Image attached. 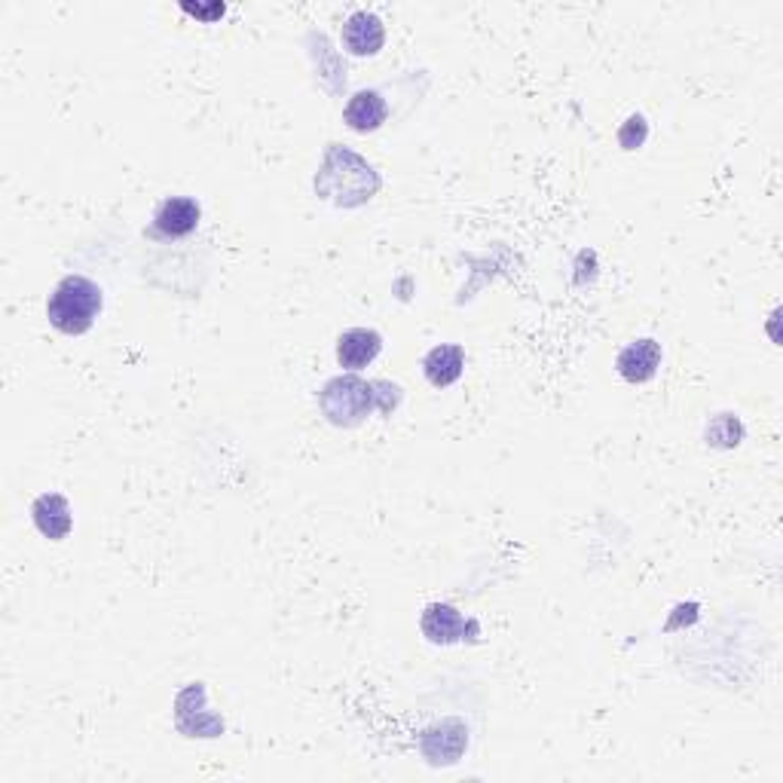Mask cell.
Segmentation results:
<instances>
[{
	"mask_svg": "<svg viewBox=\"0 0 783 783\" xmlns=\"http://www.w3.org/2000/svg\"><path fill=\"white\" fill-rule=\"evenodd\" d=\"M343 47L365 59V55H377L386 43V28L379 22V16L367 13V10H358L353 13L346 22H343Z\"/></svg>",
	"mask_w": 783,
	"mask_h": 783,
	"instance_id": "277c9868",
	"label": "cell"
},
{
	"mask_svg": "<svg viewBox=\"0 0 783 783\" xmlns=\"http://www.w3.org/2000/svg\"><path fill=\"white\" fill-rule=\"evenodd\" d=\"M645 135H649V126H645V120L640 114L631 116V120L619 129V141L624 151H637L645 141Z\"/></svg>",
	"mask_w": 783,
	"mask_h": 783,
	"instance_id": "8fae6325",
	"label": "cell"
},
{
	"mask_svg": "<svg viewBox=\"0 0 783 783\" xmlns=\"http://www.w3.org/2000/svg\"><path fill=\"white\" fill-rule=\"evenodd\" d=\"M200 217H203V212H200L196 200H190V196H172V200H165V203L156 209L153 230H156L160 236H165V240H181V236H190L193 230L200 227Z\"/></svg>",
	"mask_w": 783,
	"mask_h": 783,
	"instance_id": "3957f363",
	"label": "cell"
},
{
	"mask_svg": "<svg viewBox=\"0 0 783 783\" xmlns=\"http://www.w3.org/2000/svg\"><path fill=\"white\" fill-rule=\"evenodd\" d=\"M462 370H466V349L456 343H441L423 358V374L435 389L454 386L456 379L462 377Z\"/></svg>",
	"mask_w": 783,
	"mask_h": 783,
	"instance_id": "8992f818",
	"label": "cell"
},
{
	"mask_svg": "<svg viewBox=\"0 0 783 783\" xmlns=\"http://www.w3.org/2000/svg\"><path fill=\"white\" fill-rule=\"evenodd\" d=\"M31 518H34V527H38L47 539L59 542L71 532V506L62 494H43L31 508Z\"/></svg>",
	"mask_w": 783,
	"mask_h": 783,
	"instance_id": "9c48e42d",
	"label": "cell"
},
{
	"mask_svg": "<svg viewBox=\"0 0 783 783\" xmlns=\"http://www.w3.org/2000/svg\"><path fill=\"white\" fill-rule=\"evenodd\" d=\"M318 405L334 426H358L377 407V392H374V383H365V379L337 377L322 389Z\"/></svg>",
	"mask_w": 783,
	"mask_h": 783,
	"instance_id": "7a4b0ae2",
	"label": "cell"
},
{
	"mask_svg": "<svg viewBox=\"0 0 783 783\" xmlns=\"http://www.w3.org/2000/svg\"><path fill=\"white\" fill-rule=\"evenodd\" d=\"M423 633L429 637L431 643H459L466 637L468 621L447 603H431L423 612Z\"/></svg>",
	"mask_w": 783,
	"mask_h": 783,
	"instance_id": "30bf717a",
	"label": "cell"
},
{
	"mask_svg": "<svg viewBox=\"0 0 783 783\" xmlns=\"http://www.w3.org/2000/svg\"><path fill=\"white\" fill-rule=\"evenodd\" d=\"M658 365H661V346L652 337H643V340L628 343L624 349L619 353V374L628 383H645V379L655 377Z\"/></svg>",
	"mask_w": 783,
	"mask_h": 783,
	"instance_id": "5b68a950",
	"label": "cell"
},
{
	"mask_svg": "<svg viewBox=\"0 0 783 783\" xmlns=\"http://www.w3.org/2000/svg\"><path fill=\"white\" fill-rule=\"evenodd\" d=\"M379 349H383V337H379L377 331H343L340 340H337V362H340V367H349V370H362V367H367L377 358Z\"/></svg>",
	"mask_w": 783,
	"mask_h": 783,
	"instance_id": "52a82bcc",
	"label": "cell"
},
{
	"mask_svg": "<svg viewBox=\"0 0 783 783\" xmlns=\"http://www.w3.org/2000/svg\"><path fill=\"white\" fill-rule=\"evenodd\" d=\"M102 288L87 276H68L62 278L55 291L50 294V304H47V318L55 331L62 334H87L95 318L102 313Z\"/></svg>",
	"mask_w": 783,
	"mask_h": 783,
	"instance_id": "6da1fadb",
	"label": "cell"
},
{
	"mask_svg": "<svg viewBox=\"0 0 783 783\" xmlns=\"http://www.w3.org/2000/svg\"><path fill=\"white\" fill-rule=\"evenodd\" d=\"M386 114H389V108L383 102V95L374 92V89H362V92H355L353 99H349L346 111H343V120H346V126L353 129V132L367 135V132H377L386 123Z\"/></svg>",
	"mask_w": 783,
	"mask_h": 783,
	"instance_id": "ba28073f",
	"label": "cell"
}]
</instances>
